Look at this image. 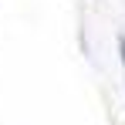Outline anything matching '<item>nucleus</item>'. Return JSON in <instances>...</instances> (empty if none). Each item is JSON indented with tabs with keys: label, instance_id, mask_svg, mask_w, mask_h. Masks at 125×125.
<instances>
[{
	"label": "nucleus",
	"instance_id": "nucleus-1",
	"mask_svg": "<svg viewBox=\"0 0 125 125\" xmlns=\"http://www.w3.org/2000/svg\"><path fill=\"white\" fill-rule=\"evenodd\" d=\"M118 58H122V68H125V37H118Z\"/></svg>",
	"mask_w": 125,
	"mask_h": 125
}]
</instances>
